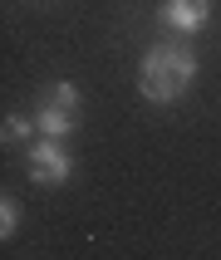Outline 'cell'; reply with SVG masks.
Here are the masks:
<instances>
[{
	"label": "cell",
	"mask_w": 221,
	"mask_h": 260,
	"mask_svg": "<svg viewBox=\"0 0 221 260\" xmlns=\"http://www.w3.org/2000/svg\"><path fill=\"white\" fill-rule=\"evenodd\" d=\"M197 79V54L192 44L172 40V44H152L138 64V93L147 103H177Z\"/></svg>",
	"instance_id": "6da1fadb"
},
{
	"label": "cell",
	"mask_w": 221,
	"mask_h": 260,
	"mask_svg": "<svg viewBox=\"0 0 221 260\" xmlns=\"http://www.w3.org/2000/svg\"><path fill=\"white\" fill-rule=\"evenodd\" d=\"M35 123H40V138H69V133L79 128V113H64L54 103H40V108H35Z\"/></svg>",
	"instance_id": "277c9868"
},
{
	"label": "cell",
	"mask_w": 221,
	"mask_h": 260,
	"mask_svg": "<svg viewBox=\"0 0 221 260\" xmlns=\"http://www.w3.org/2000/svg\"><path fill=\"white\" fill-rule=\"evenodd\" d=\"M29 133H40V123L25 113H10L5 118V143H29Z\"/></svg>",
	"instance_id": "8992f818"
},
{
	"label": "cell",
	"mask_w": 221,
	"mask_h": 260,
	"mask_svg": "<svg viewBox=\"0 0 221 260\" xmlns=\"http://www.w3.org/2000/svg\"><path fill=\"white\" fill-rule=\"evenodd\" d=\"M15 231H20V206H15L10 197H5V202H0V236H5V241H10Z\"/></svg>",
	"instance_id": "52a82bcc"
},
{
	"label": "cell",
	"mask_w": 221,
	"mask_h": 260,
	"mask_svg": "<svg viewBox=\"0 0 221 260\" xmlns=\"http://www.w3.org/2000/svg\"><path fill=\"white\" fill-rule=\"evenodd\" d=\"M25 167H29V177L40 187H64L69 172H74V157H69V147H64V138H40V143L25 147Z\"/></svg>",
	"instance_id": "7a4b0ae2"
},
{
	"label": "cell",
	"mask_w": 221,
	"mask_h": 260,
	"mask_svg": "<svg viewBox=\"0 0 221 260\" xmlns=\"http://www.w3.org/2000/svg\"><path fill=\"white\" fill-rule=\"evenodd\" d=\"M40 103H54V108H64V113H79V88L59 79V84H49V88L40 93Z\"/></svg>",
	"instance_id": "5b68a950"
},
{
	"label": "cell",
	"mask_w": 221,
	"mask_h": 260,
	"mask_svg": "<svg viewBox=\"0 0 221 260\" xmlns=\"http://www.w3.org/2000/svg\"><path fill=\"white\" fill-rule=\"evenodd\" d=\"M157 20H162V29H172L177 40H192L211 20V0H162Z\"/></svg>",
	"instance_id": "3957f363"
}]
</instances>
